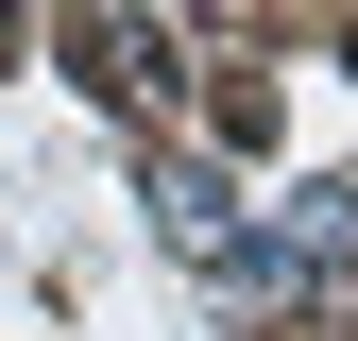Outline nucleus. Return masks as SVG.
Segmentation results:
<instances>
[{"label":"nucleus","mask_w":358,"mask_h":341,"mask_svg":"<svg viewBox=\"0 0 358 341\" xmlns=\"http://www.w3.org/2000/svg\"><path fill=\"white\" fill-rule=\"evenodd\" d=\"M154 239L188 256V273H222V290H256L273 256H256V222L222 205V170H188V154H154Z\"/></svg>","instance_id":"nucleus-1"},{"label":"nucleus","mask_w":358,"mask_h":341,"mask_svg":"<svg viewBox=\"0 0 358 341\" xmlns=\"http://www.w3.org/2000/svg\"><path fill=\"white\" fill-rule=\"evenodd\" d=\"M69 68L103 85V103H137V119L171 103V85H188V68H171V34L137 17V0H69Z\"/></svg>","instance_id":"nucleus-2"},{"label":"nucleus","mask_w":358,"mask_h":341,"mask_svg":"<svg viewBox=\"0 0 358 341\" xmlns=\"http://www.w3.org/2000/svg\"><path fill=\"white\" fill-rule=\"evenodd\" d=\"M0 52H17V0H0Z\"/></svg>","instance_id":"nucleus-3"}]
</instances>
